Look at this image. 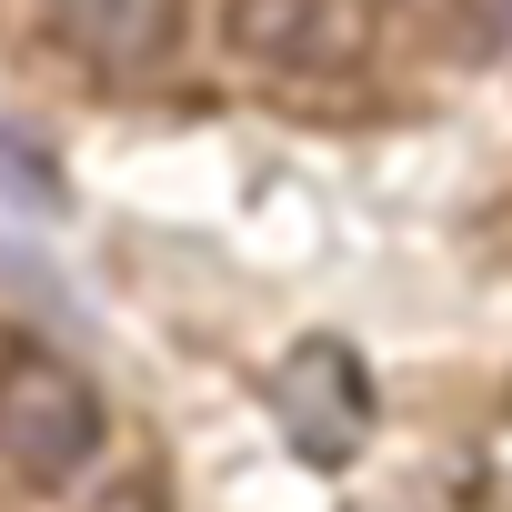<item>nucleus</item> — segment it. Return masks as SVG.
Wrapping results in <instances>:
<instances>
[{
  "label": "nucleus",
  "instance_id": "4",
  "mask_svg": "<svg viewBox=\"0 0 512 512\" xmlns=\"http://www.w3.org/2000/svg\"><path fill=\"white\" fill-rule=\"evenodd\" d=\"M221 41L262 71H322L342 61V31H332V0H231L221 11Z\"/></svg>",
  "mask_w": 512,
  "mask_h": 512
},
{
  "label": "nucleus",
  "instance_id": "5",
  "mask_svg": "<svg viewBox=\"0 0 512 512\" xmlns=\"http://www.w3.org/2000/svg\"><path fill=\"white\" fill-rule=\"evenodd\" d=\"M0 201H21V211H61V171H51V151H41L21 121H0Z\"/></svg>",
  "mask_w": 512,
  "mask_h": 512
},
{
  "label": "nucleus",
  "instance_id": "1",
  "mask_svg": "<svg viewBox=\"0 0 512 512\" xmlns=\"http://www.w3.org/2000/svg\"><path fill=\"white\" fill-rule=\"evenodd\" d=\"M101 442H111V412H101V392H91L81 362H61L41 342L0 352V462H11L31 492L81 482L101 462Z\"/></svg>",
  "mask_w": 512,
  "mask_h": 512
},
{
  "label": "nucleus",
  "instance_id": "2",
  "mask_svg": "<svg viewBox=\"0 0 512 512\" xmlns=\"http://www.w3.org/2000/svg\"><path fill=\"white\" fill-rule=\"evenodd\" d=\"M272 422L292 432L302 462L342 472L372 442V372L352 362V342H292L272 362Z\"/></svg>",
  "mask_w": 512,
  "mask_h": 512
},
{
  "label": "nucleus",
  "instance_id": "6",
  "mask_svg": "<svg viewBox=\"0 0 512 512\" xmlns=\"http://www.w3.org/2000/svg\"><path fill=\"white\" fill-rule=\"evenodd\" d=\"M81 512H171V502H161V482H151V472H111Z\"/></svg>",
  "mask_w": 512,
  "mask_h": 512
},
{
  "label": "nucleus",
  "instance_id": "3",
  "mask_svg": "<svg viewBox=\"0 0 512 512\" xmlns=\"http://www.w3.org/2000/svg\"><path fill=\"white\" fill-rule=\"evenodd\" d=\"M51 41L91 81H151L171 61V0H51Z\"/></svg>",
  "mask_w": 512,
  "mask_h": 512
}]
</instances>
